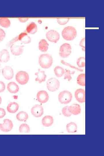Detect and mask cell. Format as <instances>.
Returning <instances> with one entry per match:
<instances>
[{"instance_id": "obj_1", "label": "cell", "mask_w": 104, "mask_h": 156, "mask_svg": "<svg viewBox=\"0 0 104 156\" xmlns=\"http://www.w3.org/2000/svg\"><path fill=\"white\" fill-rule=\"evenodd\" d=\"M53 62V58L49 54H42L39 57V64L42 68L46 69L49 68L51 66Z\"/></svg>"}, {"instance_id": "obj_2", "label": "cell", "mask_w": 104, "mask_h": 156, "mask_svg": "<svg viewBox=\"0 0 104 156\" xmlns=\"http://www.w3.org/2000/svg\"><path fill=\"white\" fill-rule=\"evenodd\" d=\"M62 35L64 39L67 40H72L76 36L77 32L73 27L68 26L64 28L62 32Z\"/></svg>"}, {"instance_id": "obj_3", "label": "cell", "mask_w": 104, "mask_h": 156, "mask_svg": "<svg viewBox=\"0 0 104 156\" xmlns=\"http://www.w3.org/2000/svg\"><path fill=\"white\" fill-rule=\"evenodd\" d=\"M58 100L61 104H67L70 103L72 99V93L67 90L61 92L58 96Z\"/></svg>"}, {"instance_id": "obj_4", "label": "cell", "mask_w": 104, "mask_h": 156, "mask_svg": "<svg viewBox=\"0 0 104 156\" xmlns=\"http://www.w3.org/2000/svg\"><path fill=\"white\" fill-rule=\"evenodd\" d=\"M15 78L16 80L19 83L24 85L28 82L29 77L27 72L25 71H20L16 73Z\"/></svg>"}, {"instance_id": "obj_5", "label": "cell", "mask_w": 104, "mask_h": 156, "mask_svg": "<svg viewBox=\"0 0 104 156\" xmlns=\"http://www.w3.org/2000/svg\"><path fill=\"white\" fill-rule=\"evenodd\" d=\"M60 86L59 81L55 78L49 79L47 82V87L49 90L54 92L57 90Z\"/></svg>"}, {"instance_id": "obj_6", "label": "cell", "mask_w": 104, "mask_h": 156, "mask_svg": "<svg viewBox=\"0 0 104 156\" xmlns=\"http://www.w3.org/2000/svg\"><path fill=\"white\" fill-rule=\"evenodd\" d=\"M71 47L68 43H64L62 44L60 48L59 55L62 57H68L71 53Z\"/></svg>"}, {"instance_id": "obj_7", "label": "cell", "mask_w": 104, "mask_h": 156, "mask_svg": "<svg viewBox=\"0 0 104 156\" xmlns=\"http://www.w3.org/2000/svg\"><path fill=\"white\" fill-rule=\"evenodd\" d=\"M47 39L50 42L57 43L60 38L59 33L56 31L50 30L47 31L46 34Z\"/></svg>"}, {"instance_id": "obj_8", "label": "cell", "mask_w": 104, "mask_h": 156, "mask_svg": "<svg viewBox=\"0 0 104 156\" xmlns=\"http://www.w3.org/2000/svg\"><path fill=\"white\" fill-rule=\"evenodd\" d=\"M13 127V123L9 119H5L3 123H0V130L3 132H8L10 131Z\"/></svg>"}, {"instance_id": "obj_9", "label": "cell", "mask_w": 104, "mask_h": 156, "mask_svg": "<svg viewBox=\"0 0 104 156\" xmlns=\"http://www.w3.org/2000/svg\"><path fill=\"white\" fill-rule=\"evenodd\" d=\"M36 98L39 102L42 103H45L47 102L49 100V94L45 90H40L37 94Z\"/></svg>"}, {"instance_id": "obj_10", "label": "cell", "mask_w": 104, "mask_h": 156, "mask_svg": "<svg viewBox=\"0 0 104 156\" xmlns=\"http://www.w3.org/2000/svg\"><path fill=\"white\" fill-rule=\"evenodd\" d=\"M2 73L4 78L7 80L12 79L14 76V71L10 66H6L2 69Z\"/></svg>"}, {"instance_id": "obj_11", "label": "cell", "mask_w": 104, "mask_h": 156, "mask_svg": "<svg viewBox=\"0 0 104 156\" xmlns=\"http://www.w3.org/2000/svg\"><path fill=\"white\" fill-rule=\"evenodd\" d=\"M32 114L36 117H41L44 113L43 107L39 105H36L33 106L31 109Z\"/></svg>"}, {"instance_id": "obj_12", "label": "cell", "mask_w": 104, "mask_h": 156, "mask_svg": "<svg viewBox=\"0 0 104 156\" xmlns=\"http://www.w3.org/2000/svg\"><path fill=\"white\" fill-rule=\"evenodd\" d=\"M75 96L76 100L80 103L85 101V91L82 89H78L75 92Z\"/></svg>"}, {"instance_id": "obj_13", "label": "cell", "mask_w": 104, "mask_h": 156, "mask_svg": "<svg viewBox=\"0 0 104 156\" xmlns=\"http://www.w3.org/2000/svg\"><path fill=\"white\" fill-rule=\"evenodd\" d=\"M11 53L14 55L18 56L22 54L23 51V45H16L13 44L10 47Z\"/></svg>"}, {"instance_id": "obj_14", "label": "cell", "mask_w": 104, "mask_h": 156, "mask_svg": "<svg viewBox=\"0 0 104 156\" xmlns=\"http://www.w3.org/2000/svg\"><path fill=\"white\" fill-rule=\"evenodd\" d=\"M35 75L37 76L35 79V81L38 82L39 83L45 81L47 75L44 71L38 69V71L36 73Z\"/></svg>"}, {"instance_id": "obj_15", "label": "cell", "mask_w": 104, "mask_h": 156, "mask_svg": "<svg viewBox=\"0 0 104 156\" xmlns=\"http://www.w3.org/2000/svg\"><path fill=\"white\" fill-rule=\"evenodd\" d=\"M10 55L8 50L4 49L0 51V62L6 63L10 60Z\"/></svg>"}, {"instance_id": "obj_16", "label": "cell", "mask_w": 104, "mask_h": 156, "mask_svg": "<svg viewBox=\"0 0 104 156\" xmlns=\"http://www.w3.org/2000/svg\"><path fill=\"white\" fill-rule=\"evenodd\" d=\"M8 91L12 93H16L19 90L18 85L15 82H10L8 83L7 86Z\"/></svg>"}, {"instance_id": "obj_17", "label": "cell", "mask_w": 104, "mask_h": 156, "mask_svg": "<svg viewBox=\"0 0 104 156\" xmlns=\"http://www.w3.org/2000/svg\"><path fill=\"white\" fill-rule=\"evenodd\" d=\"M18 40L24 44H28L30 42L31 39L26 32H23L18 36Z\"/></svg>"}, {"instance_id": "obj_18", "label": "cell", "mask_w": 104, "mask_h": 156, "mask_svg": "<svg viewBox=\"0 0 104 156\" xmlns=\"http://www.w3.org/2000/svg\"><path fill=\"white\" fill-rule=\"evenodd\" d=\"M43 125L49 127L52 125L53 122V118L51 116L47 115L43 117L42 120Z\"/></svg>"}, {"instance_id": "obj_19", "label": "cell", "mask_w": 104, "mask_h": 156, "mask_svg": "<svg viewBox=\"0 0 104 156\" xmlns=\"http://www.w3.org/2000/svg\"><path fill=\"white\" fill-rule=\"evenodd\" d=\"M69 110L72 114L77 115L81 112V107L78 104H73L69 106Z\"/></svg>"}, {"instance_id": "obj_20", "label": "cell", "mask_w": 104, "mask_h": 156, "mask_svg": "<svg viewBox=\"0 0 104 156\" xmlns=\"http://www.w3.org/2000/svg\"><path fill=\"white\" fill-rule=\"evenodd\" d=\"M19 107V105L17 103L11 102L8 105L7 109L9 112L14 113L18 111Z\"/></svg>"}, {"instance_id": "obj_21", "label": "cell", "mask_w": 104, "mask_h": 156, "mask_svg": "<svg viewBox=\"0 0 104 156\" xmlns=\"http://www.w3.org/2000/svg\"><path fill=\"white\" fill-rule=\"evenodd\" d=\"M37 26L34 22H31L27 26L26 29L27 32L28 33L34 34L37 31Z\"/></svg>"}, {"instance_id": "obj_22", "label": "cell", "mask_w": 104, "mask_h": 156, "mask_svg": "<svg viewBox=\"0 0 104 156\" xmlns=\"http://www.w3.org/2000/svg\"><path fill=\"white\" fill-rule=\"evenodd\" d=\"M49 46V44L45 40L41 39L39 43V49L41 51L46 52L48 49Z\"/></svg>"}, {"instance_id": "obj_23", "label": "cell", "mask_w": 104, "mask_h": 156, "mask_svg": "<svg viewBox=\"0 0 104 156\" xmlns=\"http://www.w3.org/2000/svg\"><path fill=\"white\" fill-rule=\"evenodd\" d=\"M77 124L73 122H71L66 125V131L69 133H74L77 132Z\"/></svg>"}, {"instance_id": "obj_24", "label": "cell", "mask_w": 104, "mask_h": 156, "mask_svg": "<svg viewBox=\"0 0 104 156\" xmlns=\"http://www.w3.org/2000/svg\"><path fill=\"white\" fill-rule=\"evenodd\" d=\"M17 120L21 121H25L28 118V114L25 112L22 111L19 112L16 115Z\"/></svg>"}, {"instance_id": "obj_25", "label": "cell", "mask_w": 104, "mask_h": 156, "mask_svg": "<svg viewBox=\"0 0 104 156\" xmlns=\"http://www.w3.org/2000/svg\"><path fill=\"white\" fill-rule=\"evenodd\" d=\"M54 71L55 76L57 77H61L64 74L65 69L60 66H57L54 69Z\"/></svg>"}, {"instance_id": "obj_26", "label": "cell", "mask_w": 104, "mask_h": 156, "mask_svg": "<svg viewBox=\"0 0 104 156\" xmlns=\"http://www.w3.org/2000/svg\"><path fill=\"white\" fill-rule=\"evenodd\" d=\"M85 73H82L79 75L77 79V83L81 86H85Z\"/></svg>"}, {"instance_id": "obj_27", "label": "cell", "mask_w": 104, "mask_h": 156, "mask_svg": "<svg viewBox=\"0 0 104 156\" xmlns=\"http://www.w3.org/2000/svg\"><path fill=\"white\" fill-rule=\"evenodd\" d=\"M10 20L6 18H0V25L2 27L8 28L10 25Z\"/></svg>"}, {"instance_id": "obj_28", "label": "cell", "mask_w": 104, "mask_h": 156, "mask_svg": "<svg viewBox=\"0 0 104 156\" xmlns=\"http://www.w3.org/2000/svg\"><path fill=\"white\" fill-rule=\"evenodd\" d=\"M19 132L21 133H28L30 131L29 126L26 124H21L19 127Z\"/></svg>"}, {"instance_id": "obj_29", "label": "cell", "mask_w": 104, "mask_h": 156, "mask_svg": "<svg viewBox=\"0 0 104 156\" xmlns=\"http://www.w3.org/2000/svg\"><path fill=\"white\" fill-rule=\"evenodd\" d=\"M65 69V72L64 74V79H67L69 81L71 80L72 79L71 74L72 73H71V71L68 69Z\"/></svg>"}, {"instance_id": "obj_30", "label": "cell", "mask_w": 104, "mask_h": 156, "mask_svg": "<svg viewBox=\"0 0 104 156\" xmlns=\"http://www.w3.org/2000/svg\"><path fill=\"white\" fill-rule=\"evenodd\" d=\"M77 66L79 67H83L85 66V58L81 57L78 59L77 61Z\"/></svg>"}, {"instance_id": "obj_31", "label": "cell", "mask_w": 104, "mask_h": 156, "mask_svg": "<svg viewBox=\"0 0 104 156\" xmlns=\"http://www.w3.org/2000/svg\"><path fill=\"white\" fill-rule=\"evenodd\" d=\"M69 107L68 106H65L62 108V114L66 117H70L72 114L69 110Z\"/></svg>"}, {"instance_id": "obj_32", "label": "cell", "mask_w": 104, "mask_h": 156, "mask_svg": "<svg viewBox=\"0 0 104 156\" xmlns=\"http://www.w3.org/2000/svg\"><path fill=\"white\" fill-rule=\"evenodd\" d=\"M69 20L68 18H58L57 19V21L60 25H64L66 24Z\"/></svg>"}, {"instance_id": "obj_33", "label": "cell", "mask_w": 104, "mask_h": 156, "mask_svg": "<svg viewBox=\"0 0 104 156\" xmlns=\"http://www.w3.org/2000/svg\"><path fill=\"white\" fill-rule=\"evenodd\" d=\"M61 62L63 64H64L70 67L71 68L76 69L77 71H83V70L80 69H79L78 68L71 65L69 63H68L66 62H65L63 60H61Z\"/></svg>"}, {"instance_id": "obj_34", "label": "cell", "mask_w": 104, "mask_h": 156, "mask_svg": "<svg viewBox=\"0 0 104 156\" xmlns=\"http://www.w3.org/2000/svg\"><path fill=\"white\" fill-rule=\"evenodd\" d=\"M5 36V33L4 31L2 29L0 28V42L3 40Z\"/></svg>"}, {"instance_id": "obj_35", "label": "cell", "mask_w": 104, "mask_h": 156, "mask_svg": "<svg viewBox=\"0 0 104 156\" xmlns=\"http://www.w3.org/2000/svg\"><path fill=\"white\" fill-rule=\"evenodd\" d=\"M18 36L10 40L7 44V46L10 47L11 45L14 44V43L18 41Z\"/></svg>"}, {"instance_id": "obj_36", "label": "cell", "mask_w": 104, "mask_h": 156, "mask_svg": "<svg viewBox=\"0 0 104 156\" xmlns=\"http://www.w3.org/2000/svg\"><path fill=\"white\" fill-rule=\"evenodd\" d=\"M79 45L80 46L82 47V49L83 51H85V38H83L81 40Z\"/></svg>"}, {"instance_id": "obj_37", "label": "cell", "mask_w": 104, "mask_h": 156, "mask_svg": "<svg viewBox=\"0 0 104 156\" xmlns=\"http://www.w3.org/2000/svg\"><path fill=\"white\" fill-rule=\"evenodd\" d=\"M5 86L4 83L0 81V92H3L5 89Z\"/></svg>"}, {"instance_id": "obj_38", "label": "cell", "mask_w": 104, "mask_h": 156, "mask_svg": "<svg viewBox=\"0 0 104 156\" xmlns=\"http://www.w3.org/2000/svg\"><path fill=\"white\" fill-rule=\"evenodd\" d=\"M6 115V112L3 108H0V118H3Z\"/></svg>"}, {"instance_id": "obj_39", "label": "cell", "mask_w": 104, "mask_h": 156, "mask_svg": "<svg viewBox=\"0 0 104 156\" xmlns=\"http://www.w3.org/2000/svg\"><path fill=\"white\" fill-rule=\"evenodd\" d=\"M19 21L21 22H25L27 21L28 20V18H20L18 19Z\"/></svg>"}, {"instance_id": "obj_40", "label": "cell", "mask_w": 104, "mask_h": 156, "mask_svg": "<svg viewBox=\"0 0 104 156\" xmlns=\"http://www.w3.org/2000/svg\"><path fill=\"white\" fill-rule=\"evenodd\" d=\"M2 102V99L1 97L0 96V105L1 104Z\"/></svg>"}]
</instances>
